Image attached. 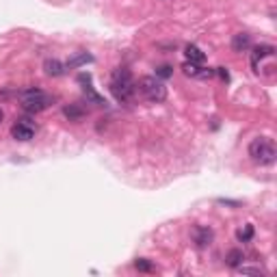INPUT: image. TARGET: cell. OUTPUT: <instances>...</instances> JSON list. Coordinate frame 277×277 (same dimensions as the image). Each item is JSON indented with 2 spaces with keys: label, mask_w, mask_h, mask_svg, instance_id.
<instances>
[{
  "label": "cell",
  "mask_w": 277,
  "mask_h": 277,
  "mask_svg": "<svg viewBox=\"0 0 277 277\" xmlns=\"http://www.w3.org/2000/svg\"><path fill=\"white\" fill-rule=\"evenodd\" d=\"M110 94L115 96L117 102H130L136 91V84L132 82V74L126 68H117L110 78Z\"/></svg>",
  "instance_id": "obj_1"
},
{
  "label": "cell",
  "mask_w": 277,
  "mask_h": 277,
  "mask_svg": "<svg viewBox=\"0 0 277 277\" xmlns=\"http://www.w3.org/2000/svg\"><path fill=\"white\" fill-rule=\"evenodd\" d=\"M249 156H252L254 162L258 164H273L277 158V150L273 138L268 136H256L252 143H249Z\"/></svg>",
  "instance_id": "obj_2"
},
{
  "label": "cell",
  "mask_w": 277,
  "mask_h": 277,
  "mask_svg": "<svg viewBox=\"0 0 277 277\" xmlns=\"http://www.w3.org/2000/svg\"><path fill=\"white\" fill-rule=\"evenodd\" d=\"M20 102H22V108L26 113H42V110H46L52 104V98L46 91L32 87L20 94Z\"/></svg>",
  "instance_id": "obj_3"
},
{
  "label": "cell",
  "mask_w": 277,
  "mask_h": 277,
  "mask_svg": "<svg viewBox=\"0 0 277 277\" xmlns=\"http://www.w3.org/2000/svg\"><path fill=\"white\" fill-rule=\"evenodd\" d=\"M136 91L148 102H164L167 98V87L158 76H143L136 84Z\"/></svg>",
  "instance_id": "obj_4"
},
{
  "label": "cell",
  "mask_w": 277,
  "mask_h": 277,
  "mask_svg": "<svg viewBox=\"0 0 277 277\" xmlns=\"http://www.w3.org/2000/svg\"><path fill=\"white\" fill-rule=\"evenodd\" d=\"M11 136L16 141H30L35 136V126L28 122V120H22V122H16L11 126Z\"/></svg>",
  "instance_id": "obj_5"
},
{
  "label": "cell",
  "mask_w": 277,
  "mask_h": 277,
  "mask_svg": "<svg viewBox=\"0 0 277 277\" xmlns=\"http://www.w3.org/2000/svg\"><path fill=\"white\" fill-rule=\"evenodd\" d=\"M275 54V48L273 46H258V48H254V52H252V68H254V72L258 74V68H260V61L262 58H271Z\"/></svg>",
  "instance_id": "obj_6"
},
{
  "label": "cell",
  "mask_w": 277,
  "mask_h": 277,
  "mask_svg": "<svg viewBox=\"0 0 277 277\" xmlns=\"http://www.w3.org/2000/svg\"><path fill=\"white\" fill-rule=\"evenodd\" d=\"M193 240H195V245L200 247V249H202V247H208L210 242H212V230L197 226L195 232H193Z\"/></svg>",
  "instance_id": "obj_7"
},
{
  "label": "cell",
  "mask_w": 277,
  "mask_h": 277,
  "mask_svg": "<svg viewBox=\"0 0 277 277\" xmlns=\"http://www.w3.org/2000/svg\"><path fill=\"white\" fill-rule=\"evenodd\" d=\"M249 46H252V35H247V32H236L232 37V50L234 52H245Z\"/></svg>",
  "instance_id": "obj_8"
},
{
  "label": "cell",
  "mask_w": 277,
  "mask_h": 277,
  "mask_svg": "<svg viewBox=\"0 0 277 277\" xmlns=\"http://www.w3.org/2000/svg\"><path fill=\"white\" fill-rule=\"evenodd\" d=\"M44 70L48 76H63L65 74V65L61 61H56V58H48V61L44 63Z\"/></svg>",
  "instance_id": "obj_9"
},
{
  "label": "cell",
  "mask_w": 277,
  "mask_h": 277,
  "mask_svg": "<svg viewBox=\"0 0 277 277\" xmlns=\"http://www.w3.org/2000/svg\"><path fill=\"white\" fill-rule=\"evenodd\" d=\"M184 54H186V61H190V63H197V65H202L204 61H206V54L197 48V46H186V50H184Z\"/></svg>",
  "instance_id": "obj_10"
},
{
  "label": "cell",
  "mask_w": 277,
  "mask_h": 277,
  "mask_svg": "<svg viewBox=\"0 0 277 277\" xmlns=\"http://www.w3.org/2000/svg\"><path fill=\"white\" fill-rule=\"evenodd\" d=\"M242 260H245V254H242L240 249H230L228 256H226V264L232 266V268H238L242 264Z\"/></svg>",
  "instance_id": "obj_11"
},
{
  "label": "cell",
  "mask_w": 277,
  "mask_h": 277,
  "mask_svg": "<svg viewBox=\"0 0 277 277\" xmlns=\"http://www.w3.org/2000/svg\"><path fill=\"white\" fill-rule=\"evenodd\" d=\"M65 117H70V122H78L84 117V108H80L78 104H70V106H65Z\"/></svg>",
  "instance_id": "obj_12"
},
{
  "label": "cell",
  "mask_w": 277,
  "mask_h": 277,
  "mask_svg": "<svg viewBox=\"0 0 277 277\" xmlns=\"http://www.w3.org/2000/svg\"><path fill=\"white\" fill-rule=\"evenodd\" d=\"M91 61H94V56L84 52V54H78V56H74V58H70L65 68H78V65H84V63H91Z\"/></svg>",
  "instance_id": "obj_13"
},
{
  "label": "cell",
  "mask_w": 277,
  "mask_h": 277,
  "mask_svg": "<svg viewBox=\"0 0 277 277\" xmlns=\"http://www.w3.org/2000/svg\"><path fill=\"white\" fill-rule=\"evenodd\" d=\"M236 238H238L240 242H249L254 238V226H242L238 232H236Z\"/></svg>",
  "instance_id": "obj_14"
},
{
  "label": "cell",
  "mask_w": 277,
  "mask_h": 277,
  "mask_svg": "<svg viewBox=\"0 0 277 277\" xmlns=\"http://www.w3.org/2000/svg\"><path fill=\"white\" fill-rule=\"evenodd\" d=\"M200 70H202V65L190 63V61H184V65H182V72H184V74H186V76H193V78H197Z\"/></svg>",
  "instance_id": "obj_15"
},
{
  "label": "cell",
  "mask_w": 277,
  "mask_h": 277,
  "mask_svg": "<svg viewBox=\"0 0 277 277\" xmlns=\"http://www.w3.org/2000/svg\"><path fill=\"white\" fill-rule=\"evenodd\" d=\"M134 268H136V271H141V273H154L156 271L154 264H152L150 260H143V258L134 262Z\"/></svg>",
  "instance_id": "obj_16"
},
{
  "label": "cell",
  "mask_w": 277,
  "mask_h": 277,
  "mask_svg": "<svg viewBox=\"0 0 277 277\" xmlns=\"http://www.w3.org/2000/svg\"><path fill=\"white\" fill-rule=\"evenodd\" d=\"M156 76L158 78H169V76H174V70H171L169 65H160V68L156 70Z\"/></svg>",
  "instance_id": "obj_17"
},
{
  "label": "cell",
  "mask_w": 277,
  "mask_h": 277,
  "mask_svg": "<svg viewBox=\"0 0 277 277\" xmlns=\"http://www.w3.org/2000/svg\"><path fill=\"white\" fill-rule=\"evenodd\" d=\"M214 74H219V76H221L226 82L230 80V74H228V70H226V68H216V70H214Z\"/></svg>",
  "instance_id": "obj_18"
},
{
  "label": "cell",
  "mask_w": 277,
  "mask_h": 277,
  "mask_svg": "<svg viewBox=\"0 0 277 277\" xmlns=\"http://www.w3.org/2000/svg\"><path fill=\"white\" fill-rule=\"evenodd\" d=\"M2 120H4V113H2V110H0V124H2Z\"/></svg>",
  "instance_id": "obj_19"
}]
</instances>
